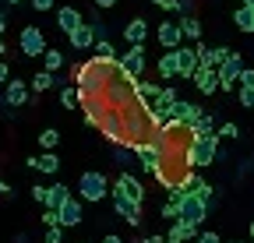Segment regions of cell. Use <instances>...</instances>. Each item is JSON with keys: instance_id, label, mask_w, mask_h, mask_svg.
<instances>
[{"instance_id": "cell-1", "label": "cell", "mask_w": 254, "mask_h": 243, "mask_svg": "<svg viewBox=\"0 0 254 243\" xmlns=\"http://www.w3.org/2000/svg\"><path fill=\"white\" fill-rule=\"evenodd\" d=\"M219 148H222V138H219V134L187 138L184 148H180V166H184V169H208V166L219 162Z\"/></svg>"}, {"instance_id": "cell-2", "label": "cell", "mask_w": 254, "mask_h": 243, "mask_svg": "<svg viewBox=\"0 0 254 243\" xmlns=\"http://www.w3.org/2000/svg\"><path fill=\"white\" fill-rule=\"evenodd\" d=\"M124 134H127V145H131V141L148 145L152 134H155L152 120H148V109H141L138 102H134V106H127V109H124ZM127 145H124V148H127Z\"/></svg>"}, {"instance_id": "cell-3", "label": "cell", "mask_w": 254, "mask_h": 243, "mask_svg": "<svg viewBox=\"0 0 254 243\" xmlns=\"http://www.w3.org/2000/svg\"><path fill=\"white\" fill-rule=\"evenodd\" d=\"M78 197L85 201V204H99V201H106V194H113V184L106 180V173H99V169H85L81 176H78Z\"/></svg>"}, {"instance_id": "cell-4", "label": "cell", "mask_w": 254, "mask_h": 243, "mask_svg": "<svg viewBox=\"0 0 254 243\" xmlns=\"http://www.w3.org/2000/svg\"><path fill=\"white\" fill-rule=\"evenodd\" d=\"M0 106H4L7 113H11V109H21V106H36V92H32L28 78H11V81L4 85Z\"/></svg>"}, {"instance_id": "cell-5", "label": "cell", "mask_w": 254, "mask_h": 243, "mask_svg": "<svg viewBox=\"0 0 254 243\" xmlns=\"http://www.w3.org/2000/svg\"><path fill=\"white\" fill-rule=\"evenodd\" d=\"M120 71H124V78H131V81H141L145 78V71H148V56H145V46H127L124 53H120Z\"/></svg>"}, {"instance_id": "cell-6", "label": "cell", "mask_w": 254, "mask_h": 243, "mask_svg": "<svg viewBox=\"0 0 254 243\" xmlns=\"http://www.w3.org/2000/svg\"><path fill=\"white\" fill-rule=\"evenodd\" d=\"M201 113H205V109H201L198 102H190V99H180V102H173V106L166 109V116H170V120H177V124H180L190 138H194V124L201 120Z\"/></svg>"}, {"instance_id": "cell-7", "label": "cell", "mask_w": 254, "mask_h": 243, "mask_svg": "<svg viewBox=\"0 0 254 243\" xmlns=\"http://www.w3.org/2000/svg\"><path fill=\"white\" fill-rule=\"evenodd\" d=\"M18 49H21L25 60L43 56V53L50 49V46H46V36H43V28H39V25H25L21 32H18Z\"/></svg>"}, {"instance_id": "cell-8", "label": "cell", "mask_w": 254, "mask_h": 243, "mask_svg": "<svg viewBox=\"0 0 254 243\" xmlns=\"http://www.w3.org/2000/svg\"><path fill=\"white\" fill-rule=\"evenodd\" d=\"M110 201H113V211H117V215L127 222V226H141L145 222V204H138V201H131V197H124L120 191H113L110 194Z\"/></svg>"}, {"instance_id": "cell-9", "label": "cell", "mask_w": 254, "mask_h": 243, "mask_svg": "<svg viewBox=\"0 0 254 243\" xmlns=\"http://www.w3.org/2000/svg\"><path fill=\"white\" fill-rule=\"evenodd\" d=\"M99 134H103V141H106L110 148H124V145H127V134H124V109H110V113H106Z\"/></svg>"}, {"instance_id": "cell-10", "label": "cell", "mask_w": 254, "mask_h": 243, "mask_svg": "<svg viewBox=\"0 0 254 243\" xmlns=\"http://www.w3.org/2000/svg\"><path fill=\"white\" fill-rule=\"evenodd\" d=\"M208 211H212V208H208L201 197L187 194V197H184V204H180V222H187V226H198V229H201V226L208 222Z\"/></svg>"}, {"instance_id": "cell-11", "label": "cell", "mask_w": 254, "mask_h": 243, "mask_svg": "<svg viewBox=\"0 0 254 243\" xmlns=\"http://www.w3.org/2000/svg\"><path fill=\"white\" fill-rule=\"evenodd\" d=\"M230 56H233V46H226V43H219V46L198 43V60H201V67H208V71H219Z\"/></svg>"}, {"instance_id": "cell-12", "label": "cell", "mask_w": 254, "mask_h": 243, "mask_svg": "<svg viewBox=\"0 0 254 243\" xmlns=\"http://www.w3.org/2000/svg\"><path fill=\"white\" fill-rule=\"evenodd\" d=\"M88 18H81V11L74 7V4H60L57 7V14H53V25L60 28L64 36H71V32H78V28L85 25Z\"/></svg>"}, {"instance_id": "cell-13", "label": "cell", "mask_w": 254, "mask_h": 243, "mask_svg": "<svg viewBox=\"0 0 254 243\" xmlns=\"http://www.w3.org/2000/svg\"><path fill=\"white\" fill-rule=\"evenodd\" d=\"M155 39H159V46H163L166 53L180 49V46H184V32H180V18H173V21H159V28H155Z\"/></svg>"}, {"instance_id": "cell-14", "label": "cell", "mask_w": 254, "mask_h": 243, "mask_svg": "<svg viewBox=\"0 0 254 243\" xmlns=\"http://www.w3.org/2000/svg\"><path fill=\"white\" fill-rule=\"evenodd\" d=\"M177 67H180V78H184V81H194V74L201 71V60H198V46L184 43V46L177 49Z\"/></svg>"}, {"instance_id": "cell-15", "label": "cell", "mask_w": 254, "mask_h": 243, "mask_svg": "<svg viewBox=\"0 0 254 243\" xmlns=\"http://www.w3.org/2000/svg\"><path fill=\"white\" fill-rule=\"evenodd\" d=\"M113 191H120L124 197H131V201H138V204H145V197H148L145 184H141L134 173H120V176L113 180Z\"/></svg>"}, {"instance_id": "cell-16", "label": "cell", "mask_w": 254, "mask_h": 243, "mask_svg": "<svg viewBox=\"0 0 254 243\" xmlns=\"http://www.w3.org/2000/svg\"><path fill=\"white\" fill-rule=\"evenodd\" d=\"M113 106L106 102V99H85L81 102V116H85V124L88 127H95V131H99L103 127V120H106V113H110Z\"/></svg>"}, {"instance_id": "cell-17", "label": "cell", "mask_w": 254, "mask_h": 243, "mask_svg": "<svg viewBox=\"0 0 254 243\" xmlns=\"http://www.w3.org/2000/svg\"><path fill=\"white\" fill-rule=\"evenodd\" d=\"M145 39H148V21H145L141 14L127 18V21H124V43H127V46H145Z\"/></svg>"}, {"instance_id": "cell-18", "label": "cell", "mask_w": 254, "mask_h": 243, "mask_svg": "<svg viewBox=\"0 0 254 243\" xmlns=\"http://www.w3.org/2000/svg\"><path fill=\"white\" fill-rule=\"evenodd\" d=\"M81 204H85L81 197H71L67 204L57 211V215H60V229H74V226L85 222V208H81Z\"/></svg>"}, {"instance_id": "cell-19", "label": "cell", "mask_w": 254, "mask_h": 243, "mask_svg": "<svg viewBox=\"0 0 254 243\" xmlns=\"http://www.w3.org/2000/svg\"><path fill=\"white\" fill-rule=\"evenodd\" d=\"M74 194H71V187L67 184H60V180H53V184L46 187V197H43V208H53V211H60L64 204H67Z\"/></svg>"}, {"instance_id": "cell-20", "label": "cell", "mask_w": 254, "mask_h": 243, "mask_svg": "<svg viewBox=\"0 0 254 243\" xmlns=\"http://www.w3.org/2000/svg\"><path fill=\"white\" fill-rule=\"evenodd\" d=\"M25 166L36 169V173H46V176H57L64 162H60L57 151H43V155H36V159H25Z\"/></svg>"}, {"instance_id": "cell-21", "label": "cell", "mask_w": 254, "mask_h": 243, "mask_svg": "<svg viewBox=\"0 0 254 243\" xmlns=\"http://www.w3.org/2000/svg\"><path fill=\"white\" fill-rule=\"evenodd\" d=\"M95 43H99V36H95V28H92L88 21L78 28V32H71V36H67V46H71V49H78V53H81V49H95Z\"/></svg>"}, {"instance_id": "cell-22", "label": "cell", "mask_w": 254, "mask_h": 243, "mask_svg": "<svg viewBox=\"0 0 254 243\" xmlns=\"http://www.w3.org/2000/svg\"><path fill=\"white\" fill-rule=\"evenodd\" d=\"M159 99H163V85H155V81H138V106H141V109H155Z\"/></svg>"}, {"instance_id": "cell-23", "label": "cell", "mask_w": 254, "mask_h": 243, "mask_svg": "<svg viewBox=\"0 0 254 243\" xmlns=\"http://www.w3.org/2000/svg\"><path fill=\"white\" fill-rule=\"evenodd\" d=\"M190 85H194V92H198V96H215V92H219V71L201 67V71L194 74V81H190Z\"/></svg>"}, {"instance_id": "cell-24", "label": "cell", "mask_w": 254, "mask_h": 243, "mask_svg": "<svg viewBox=\"0 0 254 243\" xmlns=\"http://www.w3.org/2000/svg\"><path fill=\"white\" fill-rule=\"evenodd\" d=\"M244 67H247V64H244V56L233 49V56H230L226 64L219 67V81H237V85H240V74H244Z\"/></svg>"}, {"instance_id": "cell-25", "label": "cell", "mask_w": 254, "mask_h": 243, "mask_svg": "<svg viewBox=\"0 0 254 243\" xmlns=\"http://www.w3.org/2000/svg\"><path fill=\"white\" fill-rule=\"evenodd\" d=\"M198 236H201V229H198V226H187V222H180V219L166 229V240H180V243H194Z\"/></svg>"}, {"instance_id": "cell-26", "label": "cell", "mask_w": 254, "mask_h": 243, "mask_svg": "<svg viewBox=\"0 0 254 243\" xmlns=\"http://www.w3.org/2000/svg\"><path fill=\"white\" fill-rule=\"evenodd\" d=\"M180 32H184V43H190V46L205 43V39H201V36H205V28H201L198 18H180Z\"/></svg>"}, {"instance_id": "cell-27", "label": "cell", "mask_w": 254, "mask_h": 243, "mask_svg": "<svg viewBox=\"0 0 254 243\" xmlns=\"http://www.w3.org/2000/svg\"><path fill=\"white\" fill-rule=\"evenodd\" d=\"M233 25H237V32H244V36H254V7H237L233 11Z\"/></svg>"}, {"instance_id": "cell-28", "label": "cell", "mask_w": 254, "mask_h": 243, "mask_svg": "<svg viewBox=\"0 0 254 243\" xmlns=\"http://www.w3.org/2000/svg\"><path fill=\"white\" fill-rule=\"evenodd\" d=\"M155 71H159V78H180V67H177V49L159 56V60H155Z\"/></svg>"}, {"instance_id": "cell-29", "label": "cell", "mask_w": 254, "mask_h": 243, "mask_svg": "<svg viewBox=\"0 0 254 243\" xmlns=\"http://www.w3.org/2000/svg\"><path fill=\"white\" fill-rule=\"evenodd\" d=\"M28 85H32V92L36 96H43V92H50V88H57V74H50V71H36L28 78Z\"/></svg>"}, {"instance_id": "cell-30", "label": "cell", "mask_w": 254, "mask_h": 243, "mask_svg": "<svg viewBox=\"0 0 254 243\" xmlns=\"http://www.w3.org/2000/svg\"><path fill=\"white\" fill-rule=\"evenodd\" d=\"M92 56H99V60H106V64H117V46H113V39H99L95 43V49H92Z\"/></svg>"}, {"instance_id": "cell-31", "label": "cell", "mask_w": 254, "mask_h": 243, "mask_svg": "<svg viewBox=\"0 0 254 243\" xmlns=\"http://www.w3.org/2000/svg\"><path fill=\"white\" fill-rule=\"evenodd\" d=\"M60 67H64V53H60L57 46H50V49L43 53V71H50V74H60Z\"/></svg>"}, {"instance_id": "cell-32", "label": "cell", "mask_w": 254, "mask_h": 243, "mask_svg": "<svg viewBox=\"0 0 254 243\" xmlns=\"http://www.w3.org/2000/svg\"><path fill=\"white\" fill-rule=\"evenodd\" d=\"M208 134H219V120L212 113H201V120L194 124V138H208Z\"/></svg>"}, {"instance_id": "cell-33", "label": "cell", "mask_w": 254, "mask_h": 243, "mask_svg": "<svg viewBox=\"0 0 254 243\" xmlns=\"http://www.w3.org/2000/svg\"><path fill=\"white\" fill-rule=\"evenodd\" d=\"M60 138H64V134H60L57 127H43V131H39V145H43V151H57Z\"/></svg>"}, {"instance_id": "cell-34", "label": "cell", "mask_w": 254, "mask_h": 243, "mask_svg": "<svg viewBox=\"0 0 254 243\" xmlns=\"http://www.w3.org/2000/svg\"><path fill=\"white\" fill-rule=\"evenodd\" d=\"M78 102H81V96H78V88H74V85L60 92V109H74Z\"/></svg>"}, {"instance_id": "cell-35", "label": "cell", "mask_w": 254, "mask_h": 243, "mask_svg": "<svg viewBox=\"0 0 254 243\" xmlns=\"http://www.w3.org/2000/svg\"><path fill=\"white\" fill-rule=\"evenodd\" d=\"M237 102H240L247 113H254V88H237Z\"/></svg>"}, {"instance_id": "cell-36", "label": "cell", "mask_w": 254, "mask_h": 243, "mask_svg": "<svg viewBox=\"0 0 254 243\" xmlns=\"http://www.w3.org/2000/svg\"><path fill=\"white\" fill-rule=\"evenodd\" d=\"M180 4V18H198V0H177Z\"/></svg>"}, {"instance_id": "cell-37", "label": "cell", "mask_w": 254, "mask_h": 243, "mask_svg": "<svg viewBox=\"0 0 254 243\" xmlns=\"http://www.w3.org/2000/svg\"><path fill=\"white\" fill-rule=\"evenodd\" d=\"M39 222H43L46 229H57V226H60V215H57L53 208H43V215H39Z\"/></svg>"}, {"instance_id": "cell-38", "label": "cell", "mask_w": 254, "mask_h": 243, "mask_svg": "<svg viewBox=\"0 0 254 243\" xmlns=\"http://www.w3.org/2000/svg\"><path fill=\"white\" fill-rule=\"evenodd\" d=\"M219 138H240V127L233 124V120H222V124H219Z\"/></svg>"}, {"instance_id": "cell-39", "label": "cell", "mask_w": 254, "mask_h": 243, "mask_svg": "<svg viewBox=\"0 0 254 243\" xmlns=\"http://www.w3.org/2000/svg\"><path fill=\"white\" fill-rule=\"evenodd\" d=\"M152 4H155L159 11H166V14H177V18H180V4H177V0H152Z\"/></svg>"}, {"instance_id": "cell-40", "label": "cell", "mask_w": 254, "mask_h": 243, "mask_svg": "<svg viewBox=\"0 0 254 243\" xmlns=\"http://www.w3.org/2000/svg\"><path fill=\"white\" fill-rule=\"evenodd\" d=\"M43 243H64V229L57 226V229H46L43 233Z\"/></svg>"}, {"instance_id": "cell-41", "label": "cell", "mask_w": 254, "mask_h": 243, "mask_svg": "<svg viewBox=\"0 0 254 243\" xmlns=\"http://www.w3.org/2000/svg\"><path fill=\"white\" fill-rule=\"evenodd\" d=\"M194 243H222V236H219L215 229H201V236H198Z\"/></svg>"}, {"instance_id": "cell-42", "label": "cell", "mask_w": 254, "mask_h": 243, "mask_svg": "<svg viewBox=\"0 0 254 243\" xmlns=\"http://www.w3.org/2000/svg\"><path fill=\"white\" fill-rule=\"evenodd\" d=\"M28 4H32V11H53V4H57V0H28Z\"/></svg>"}, {"instance_id": "cell-43", "label": "cell", "mask_w": 254, "mask_h": 243, "mask_svg": "<svg viewBox=\"0 0 254 243\" xmlns=\"http://www.w3.org/2000/svg\"><path fill=\"white\" fill-rule=\"evenodd\" d=\"M240 88H254V67H244V74H240Z\"/></svg>"}, {"instance_id": "cell-44", "label": "cell", "mask_w": 254, "mask_h": 243, "mask_svg": "<svg viewBox=\"0 0 254 243\" xmlns=\"http://www.w3.org/2000/svg\"><path fill=\"white\" fill-rule=\"evenodd\" d=\"M28 191H32V197H36V201L43 204V197H46V184H32Z\"/></svg>"}, {"instance_id": "cell-45", "label": "cell", "mask_w": 254, "mask_h": 243, "mask_svg": "<svg viewBox=\"0 0 254 243\" xmlns=\"http://www.w3.org/2000/svg\"><path fill=\"white\" fill-rule=\"evenodd\" d=\"M120 4V0H92V7H99V11H113Z\"/></svg>"}, {"instance_id": "cell-46", "label": "cell", "mask_w": 254, "mask_h": 243, "mask_svg": "<svg viewBox=\"0 0 254 243\" xmlns=\"http://www.w3.org/2000/svg\"><path fill=\"white\" fill-rule=\"evenodd\" d=\"M7 81H11V64L0 60V85H7Z\"/></svg>"}, {"instance_id": "cell-47", "label": "cell", "mask_w": 254, "mask_h": 243, "mask_svg": "<svg viewBox=\"0 0 254 243\" xmlns=\"http://www.w3.org/2000/svg\"><path fill=\"white\" fill-rule=\"evenodd\" d=\"M134 243H166V236H159V233H148V236H141V240H134Z\"/></svg>"}, {"instance_id": "cell-48", "label": "cell", "mask_w": 254, "mask_h": 243, "mask_svg": "<svg viewBox=\"0 0 254 243\" xmlns=\"http://www.w3.org/2000/svg\"><path fill=\"white\" fill-rule=\"evenodd\" d=\"M7 25H11V18H7V11H0V39H4V32H7Z\"/></svg>"}, {"instance_id": "cell-49", "label": "cell", "mask_w": 254, "mask_h": 243, "mask_svg": "<svg viewBox=\"0 0 254 243\" xmlns=\"http://www.w3.org/2000/svg\"><path fill=\"white\" fill-rule=\"evenodd\" d=\"M103 243H127V240H124V236H117V233H106V236H103Z\"/></svg>"}, {"instance_id": "cell-50", "label": "cell", "mask_w": 254, "mask_h": 243, "mask_svg": "<svg viewBox=\"0 0 254 243\" xmlns=\"http://www.w3.org/2000/svg\"><path fill=\"white\" fill-rule=\"evenodd\" d=\"M0 60H7V43L0 39Z\"/></svg>"}, {"instance_id": "cell-51", "label": "cell", "mask_w": 254, "mask_h": 243, "mask_svg": "<svg viewBox=\"0 0 254 243\" xmlns=\"http://www.w3.org/2000/svg\"><path fill=\"white\" fill-rule=\"evenodd\" d=\"M14 243H28V233H18V236H14Z\"/></svg>"}, {"instance_id": "cell-52", "label": "cell", "mask_w": 254, "mask_h": 243, "mask_svg": "<svg viewBox=\"0 0 254 243\" xmlns=\"http://www.w3.org/2000/svg\"><path fill=\"white\" fill-rule=\"evenodd\" d=\"M247 233H251V243H254V222H251V226H247Z\"/></svg>"}, {"instance_id": "cell-53", "label": "cell", "mask_w": 254, "mask_h": 243, "mask_svg": "<svg viewBox=\"0 0 254 243\" xmlns=\"http://www.w3.org/2000/svg\"><path fill=\"white\" fill-rule=\"evenodd\" d=\"M240 4H244V7H254V0H240Z\"/></svg>"}, {"instance_id": "cell-54", "label": "cell", "mask_w": 254, "mask_h": 243, "mask_svg": "<svg viewBox=\"0 0 254 243\" xmlns=\"http://www.w3.org/2000/svg\"><path fill=\"white\" fill-rule=\"evenodd\" d=\"M7 4H11V7H14V4H25V0H7Z\"/></svg>"}, {"instance_id": "cell-55", "label": "cell", "mask_w": 254, "mask_h": 243, "mask_svg": "<svg viewBox=\"0 0 254 243\" xmlns=\"http://www.w3.org/2000/svg\"><path fill=\"white\" fill-rule=\"evenodd\" d=\"M226 243H247V240H226Z\"/></svg>"}, {"instance_id": "cell-56", "label": "cell", "mask_w": 254, "mask_h": 243, "mask_svg": "<svg viewBox=\"0 0 254 243\" xmlns=\"http://www.w3.org/2000/svg\"><path fill=\"white\" fill-rule=\"evenodd\" d=\"M166 243H180V240H166Z\"/></svg>"}, {"instance_id": "cell-57", "label": "cell", "mask_w": 254, "mask_h": 243, "mask_svg": "<svg viewBox=\"0 0 254 243\" xmlns=\"http://www.w3.org/2000/svg\"><path fill=\"white\" fill-rule=\"evenodd\" d=\"M0 4H7V0H0Z\"/></svg>"}, {"instance_id": "cell-58", "label": "cell", "mask_w": 254, "mask_h": 243, "mask_svg": "<svg viewBox=\"0 0 254 243\" xmlns=\"http://www.w3.org/2000/svg\"><path fill=\"white\" fill-rule=\"evenodd\" d=\"M78 243H85V240H78Z\"/></svg>"}]
</instances>
